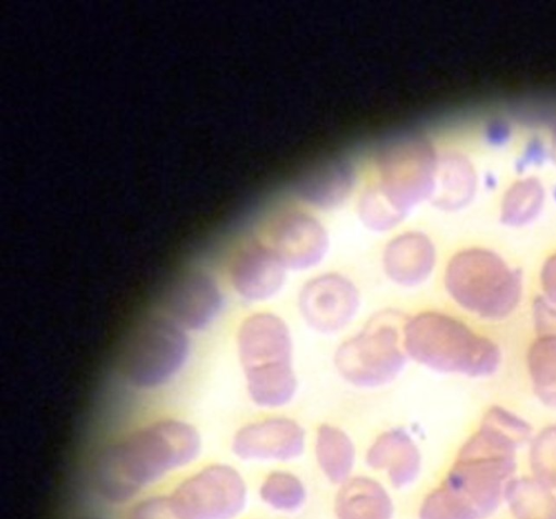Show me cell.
<instances>
[{"label":"cell","mask_w":556,"mask_h":519,"mask_svg":"<svg viewBox=\"0 0 556 519\" xmlns=\"http://www.w3.org/2000/svg\"><path fill=\"white\" fill-rule=\"evenodd\" d=\"M356 214L362 225L375 233L394 230L409 215L392 201L377 182L367 186L361 193Z\"/></svg>","instance_id":"23"},{"label":"cell","mask_w":556,"mask_h":519,"mask_svg":"<svg viewBox=\"0 0 556 519\" xmlns=\"http://www.w3.org/2000/svg\"><path fill=\"white\" fill-rule=\"evenodd\" d=\"M201 438L190 423L163 419L108 445L98 456L94 482L100 495L123 504L165 474L192 463Z\"/></svg>","instance_id":"1"},{"label":"cell","mask_w":556,"mask_h":519,"mask_svg":"<svg viewBox=\"0 0 556 519\" xmlns=\"http://www.w3.org/2000/svg\"><path fill=\"white\" fill-rule=\"evenodd\" d=\"M404 318L394 308L369 316L334 349L332 363L337 375L361 390L394 382L409 362L403 342Z\"/></svg>","instance_id":"5"},{"label":"cell","mask_w":556,"mask_h":519,"mask_svg":"<svg viewBox=\"0 0 556 519\" xmlns=\"http://www.w3.org/2000/svg\"><path fill=\"white\" fill-rule=\"evenodd\" d=\"M513 519H556V490L532 474L515 476L504 491Z\"/></svg>","instance_id":"20"},{"label":"cell","mask_w":556,"mask_h":519,"mask_svg":"<svg viewBox=\"0 0 556 519\" xmlns=\"http://www.w3.org/2000/svg\"><path fill=\"white\" fill-rule=\"evenodd\" d=\"M439 153L428 138L417 135L397 138L375 155L376 182L410 214L432 195Z\"/></svg>","instance_id":"7"},{"label":"cell","mask_w":556,"mask_h":519,"mask_svg":"<svg viewBox=\"0 0 556 519\" xmlns=\"http://www.w3.org/2000/svg\"><path fill=\"white\" fill-rule=\"evenodd\" d=\"M225 295L218 281L203 270L179 277L165 296V315L186 331H203L220 316Z\"/></svg>","instance_id":"13"},{"label":"cell","mask_w":556,"mask_h":519,"mask_svg":"<svg viewBox=\"0 0 556 519\" xmlns=\"http://www.w3.org/2000/svg\"><path fill=\"white\" fill-rule=\"evenodd\" d=\"M477 190V174L470 160L458 151L439 154L434 188L429 200L442 212L466 207Z\"/></svg>","instance_id":"16"},{"label":"cell","mask_w":556,"mask_h":519,"mask_svg":"<svg viewBox=\"0 0 556 519\" xmlns=\"http://www.w3.org/2000/svg\"><path fill=\"white\" fill-rule=\"evenodd\" d=\"M418 518L469 519L440 484L422 498L418 509Z\"/></svg>","instance_id":"26"},{"label":"cell","mask_w":556,"mask_h":519,"mask_svg":"<svg viewBox=\"0 0 556 519\" xmlns=\"http://www.w3.org/2000/svg\"><path fill=\"white\" fill-rule=\"evenodd\" d=\"M258 495L269 508L291 514L303 507L307 498V490L303 480L294 472L276 469L264 477Z\"/></svg>","instance_id":"24"},{"label":"cell","mask_w":556,"mask_h":519,"mask_svg":"<svg viewBox=\"0 0 556 519\" xmlns=\"http://www.w3.org/2000/svg\"><path fill=\"white\" fill-rule=\"evenodd\" d=\"M441 282L458 313L480 326L511 319L526 294L522 269L495 249L479 244L452 253L442 269Z\"/></svg>","instance_id":"3"},{"label":"cell","mask_w":556,"mask_h":519,"mask_svg":"<svg viewBox=\"0 0 556 519\" xmlns=\"http://www.w3.org/2000/svg\"><path fill=\"white\" fill-rule=\"evenodd\" d=\"M538 288V294L556 305V250L548 253L540 264Z\"/></svg>","instance_id":"29"},{"label":"cell","mask_w":556,"mask_h":519,"mask_svg":"<svg viewBox=\"0 0 556 519\" xmlns=\"http://www.w3.org/2000/svg\"><path fill=\"white\" fill-rule=\"evenodd\" d=\"M554 148H555V153L554 154H555V157H556V142H555V147Z\"/></svg>","instance_id":"31"},{"label":"cell","mask_w":556,"mask_h":519,"mask_svg":"<svg viewBox=\"0 0 556 519\" xmlns=\"http://www.w3.org/2000/svg\"><path fill=\"white\" fill-rule=\"evenodd\" d=\"M265 240L289 271L315 269L330 250V235L324 223L314 214L299 208L276 215Z\"/></svg>","instance_id":"10"},{"label":"cell","mask_w":556,"mask_h":519,"mask_svg":"<svg viewBox=\"0 0 556 519\" xmlns=\"http://www.w3.org/2000/svg\"><path fill=\"white\" fill-rule=\"evenodd\" d=\"M81 519H101V518H98V517H85V518H81Z\"/></svg>","instance_id":"30"},{"label":"cell","mask_w":556,"mask_h":519,"mask_svg":"<svg viewBox=\"0 0 556 519\" xmlns=\"http://www.w3.org/2000/svg\"><path fill=\"white\" fill-rule=\"evenodd\" d=\"M337 519H393L394 505L387 488L375 478L352 476L339 485Z\"/></svg>","instance_id":"18"},{"label":"cell","mask_w":556,"mask_h":519,"mask_svg":"<svg viewBox=\"0 0 556 519\" xmlns=\"http://www.w3.org/2000/svg\"><path fill=\"white\" fill-rule=\"evenodd\" d=\"M313 450L325 478L342 484L353 476L356 447L350 434L337 425L321 423L315 432Z\"/></svg>","instance_id":"19"},{"label":"cell","mask_w":556,"mask_h":519,"mask_svg":"<svg viewBox=\"0 0 556 519\" xmlns=\"http://www.w3.org/2000/svg\"><path fill=\"white\" fill-rule=\"evenodd\" d=\"M530 474L556 490V421L534 432L527 445Z\"/></svg>","instance_id":"25"},{"label":"cell","mask_w":556,"mask_h":519,"mask_svg":"<svg viewBox=\"0 0 556 519\" xmlns=\"http://www.w3.org/2000/svg\"><path fill=\"white\" fill-rule=\"evenodd\" d=\"M306 431L295 419L270 415L240 427L232 436L233 454L249 461H291L306 447Z\"/></svg>","instance_id":"11"},{"label":"cell","mask_w":556,"mask_h":519,"mask_svg":"<svg viewBox=\"0 0 556 519\" xmlns=\"http://www.w3.org/2000/svg\"><path fill=\"white\" fill-rule=\"evenodd\" d=\"M236 350L251 402L263 409L289 405L298 394L294 340L287 320L271 311L247 315L238 326Z\"/></svg>","instance_id":"4"},{"label":"cell","mask_w":556,"mask_h":519,"mask_svg":"<svg viewBox=\"0 0 556 519\" xmlns=\"http://www.w3.org/2000/svg\"><path fill=\"white\" fill-rule=\"evenodd\" d=\"M357 183V172L346 160L336 161L307 176L296 187L298 198L320 211H334L346 203Z\"/></svg>","instance_id":"17"},{"label":"cell","mask_w":556,"mask_h":519,"mask_svg":"<svg viewBox=\"0 0 556 519\" xmlns=\"http://www.w3.org/2000/svg\"><path fill=\"white\" fill-rule=\"evenodd\" d=\"M128 519H187L169 496H152L132 507Z\"/></svg>","instance_id":"27"},{"label":"cell","mask_w":556,"mask_h":519,"mask_svg":"<svg viewBox=\"0 0 556 519\" xmlns=\"http://www.w3.org/2000/svg\"><path fill=\"white\" fill-rule=\"evenodd\" d=\"M433 239L419 229H408L391 237L383 245L380 265L389 282L404 290L425 286L438 267Z\"/></svg>","instance_id":"14"},{"label":"cell","mask_w":556,"mask_h":519,"mask_svg":"<svg viewBox=\"0 0 556 519\" xmlns=\"http://www.w3.org/2000/svg\"><path fill=\"white\" fill-rule=\"evenodd\" d=\"M170 497L187 519H235L245 508L248 488L236 468L213 464L184 480Z\"/></svg>","instance_id":"9"},{"label":"cell","mask_w":556,"mask_h":519,"mask_svg":"<svg viewBox=\"0 0 556 519\" xmlns=\"http://www.w3.org/2000/svg\"><path fill=\"white\" fill-rule=\"evenodd\" d=\"M191 351L188 331L167 315L149 317L132 337L122 359V374L132 387L153 390L173 381Z\"/></svg>","instance_id":"6"},{"label":"cell","mask_w":556,"mask_h":519,"mask_svg":"<svg viewBox=\"0 0 556 519\" xmlns=\"http://www.w3.org/2000/svg\"><path fill=\"white\" fill-rule=\"evenodd\" d=\"M544 199V188L536 178L516 181L507 189L501 202V223L515 228L531 224L540 215Z\"/></svg>","instance_id":"22"},{"label":"cell","mask_w":556,"mask_h":519,"mask_svg":"<svg viewBox=\"0 0 556 519\" xmlns=\"http://www.w3.org/2000/svg\"><path fill=\"white\" fill-rule=\"evenodd\" d=\"M362 292L348 275L327 270L308 277L296 293L302 321L315 333L333 337L353 325L362 309Z\"/></svg>","instance_id":"8"},{"label":"cell","mask_w":556,"mask_h":519,"mask_svg":"<svg viewBox=\"0 0 556 519\" xmlns=\"http://www.w3.org/2000/svg\"><path fill=\"white\" fill-rule=\"evenodd\" d=\"M531 320L534 334L556 336V305L538 293L531 301Z\"/></svg>","instance_id":"28"},{"label":"cell","mask_w":556,"mask_h":519,"mask_svg":"<svg viewBox=\"0 0 556 519\" xmlns=\"http://www.w3.org/2000/svg\"><path fill=\"white\" fill-rule=\"evenodd\" d=\"M289 269L266 242L253 239L244 243L229 264V282L236 294L249 303H265L285 289Z\"/></svg>","instance_id":"12"},{"label":"cell","mask_w":556,"mask_h":519,"mask_svg":"<svg viewBox=\"0 0 556 519\" xmlns=\"http://www.w3.org/2000/svg\"><path fill=\"white\" fill-rule=\"evenodd\" d=\"M366 465L383 471L395 489L413 484L421 471L419 446L404 428L394 427L379 433L366 450Z\"/></svg>","instance_id":"15"},{"label":"cell","mask_w":556,"mask_h":519,"mask_svg":"<svg viewBox=\"0 0 556 519\" xmlns=\"http://www.w3.org/2000/svg\"><path fill=\"white\" fill-rule=\"evenodd\" d=\"M525 367L534 397L556 410V336L534 334L525 352Z\"/></svg>","instance_id":"21"},{"label":"cell","mask_w":556,"mask_h":519,"mask_svg":"<svg viewBox=\"0 0 556 519\" xmlns=\"http://www.w3.org/2000/svg\"><path fill=\"white\" fill-rule=\"evenodd\" d=\"M403 342L409 360L438 374L485 379L503 364V349L493 336L462 314L442 308L405 317Z\"/></svg>","instance_id":"2"}]
</instances>
